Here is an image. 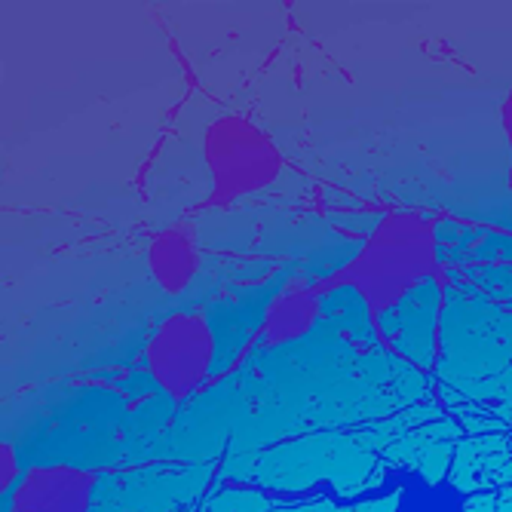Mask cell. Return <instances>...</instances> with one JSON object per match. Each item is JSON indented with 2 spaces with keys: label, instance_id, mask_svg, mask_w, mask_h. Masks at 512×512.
Masks as SVG:
<instances>
[{
  "label": "cell",
  "instance_id": "cell-6",
  "mask_svg": "<svg viewBox=\"0 0 512 512\" xmlns=\"http://www.w3.org/2000/svg\"><path fill=\"white\" fill-rule=\"evenodd\" d=\"M390 512H470V500L457 482L408 473L399 482Z\"/></svg>",
  "mask_w": 512,
  "mask_h": 512
},
{
  "label": "cell",
  "instance_id": "cell-2",
  "mask_svg": "<svg viewBox=\"0 0 512 512\" xmlns=\"http://www.w3.org/2000/svg\"><path fill=\"white\" fill-rule=\"evenodd\" d=\"M424 252L421 227L408 215H393L375 227L365 249L344 267L341 276L384 310L430 283V276H424Z\"/></svg>",
  "mask_w": 512,
  "mask_h": 512
},
{
  "label": "cell",
  "instance_id": "cell-1",
  "mask_svg": "<svg viewBox=\"0 0 512 512\" xmlns=\"http://www.w3.org/2000/svg\"><path fill=\"white\" fill-rule=\"evenodd\" d=\"M203 163L212 178V200L218 206L252 197L279 178L283 154L273 138L249 117H218L203 135Z\"/></svg>",
  "mask_w": 512,
  "mask_h": 512
},
{
  "label": "cell",
  "instance_id": "cell-5",
  "mask_svg": "<svg viewBox=\"0 0 512 512\" xmlns=\"http://www.w3.org/2000/svg\"><path fill=\"white\" fill-rule=\"evenodd\" d=\"M151 279L166 295H181L200 273V249L188 227H166L148 246Z\"/></svg>",
  "mask_w": 512,
  "mask_h": 512
},
{
  "label": "cell",
  "instance_id": "cell-4",
  "mask_svg": "<svg viewBox=\"0 0 512 512\" xmlns=\"http://www.w3.org/2000/svg\"><path fill=\"white\" fill-rule=\"evenodd\" d=\"M92 479L77 470H34L16 491V512H86Z\"/></svg>",
  "mask_w": 512,
  "mask_h": 512
},
{
  "label": "cell",
  "instance_id": "cell-8",
  "mask_svg": "<svg viewBox=\"0 0 512 512\" xmlns=\"http://www.w3.org/2000/svg\"><path fill=\"white\" fill-rule=\"evenodd\" d=\"M16 479V460H13V448L4 445V488Z\"/></svg>",
  "mask_w": 512,
  "mask_h": 512
},
{
  "label": "cell",
  "instance_id": "cell-7",
  "mask_svg": "<svg viewBox=\"0 0 512 512\" xmlns=\"http://www.w3.org/2000/svg\"><path fill=\"white\" fill-rule=\"evenodd\" d=\"M316 319V295L307 289H289L279 295L267 313L264 332L270 344H286L298 335H304Z\"/></svg>",
  "mask_w": 512,
  "mask_h": 512
},
{
  "label": "cell",
  "instance_id": "cell-9",
  "mask_svg": "<svg viewBox=\"0 0 512 512\" xmlns=\"http://www.w3.org/2000/svg\"><path fill=\"white\" fill-rule=\"evenodd\" d=\"M509 375H512V371H509Z\"/></svg>",
  "mask_w": 512,
  "mask_h": 512
},
{
  "label": "cell",
  "instance_id": "cell-3",
  "mask_svg": "<svg viewBox=\"0 0 512 512\" xmlns=\"http://www.w3.org/2000/svg\"><path fill=\"white\" fill-rule=\"evenodd\" d=\"M215 341L209 322L194 310L166 316L148 338L145 362L151 378L175 399H184L209 375Z\"/></svg>",
  "mask_w": 512,
  "mask_h": 512
}]
</instances>
